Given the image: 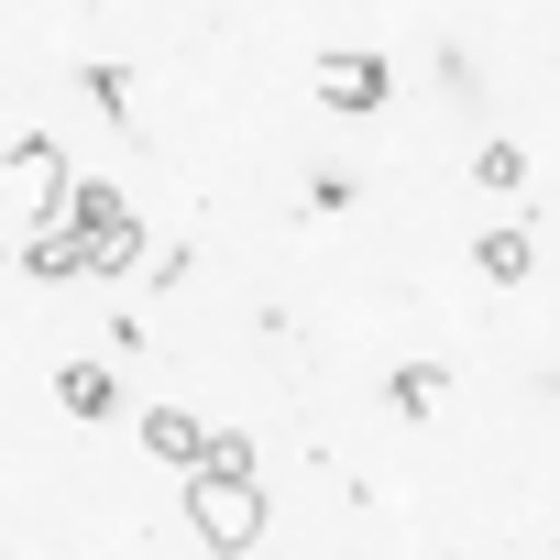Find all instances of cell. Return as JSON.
Wrapping results in <instances>:
<instances>
[{"instance_id":"9","label":"cell","mask_w":560,"mask_h":560,"mask_svg":"<svg viewBox=\"0 0 560 560\" xmlns=\"http://www.w3.org/2000/svg\"><path fill=\"white\" fill-rule=\"evenodd\" d=\"M23 275H34V287H67V275H78V242H67V231H23Z\"/></svg>"},{"instance_id":"11","label":"cell","mask_w":560,"mask_h":560,"mask_svg":"<svg viewBox=\"0 0 560 560\" xmlns=\"http://www.w3.org/2000/svg\"><path fill=\"white\" fill-rule=\"evenodd\" d=\"M89 100H100V110H110V121H132V78H121V67H110V56H100V67H89Z\"/></svg>"},{"instance_id":"6","label":"cell","mask_w":560,"mask_h":560,"mask_svg":"<svg viewBox=\"0 0 560 560\" xmlns=\"http://www.w3.org/2000/svg\"><path fill=\"white\" fill-rule=\"evenodd\" d=\"M527 264H538L527 231H472V275H483V287H527Z\"/></svg>"},{"instance_id":"1","label":"cell","mask_w":560,"mask_h":560,"mask_svg":"<svg viewBox=\"0 0 560 560\" xmlns=\"http://www.w3.org/2000/svg\"><path fill=\"white\" fill-rule=\"evenodd\" d=\"M56 231L78 242V275H132V264H143V220H132V198H121L110 176H67Z\"/></svg>"},{"instance_id":"10","label":"cell","mask_w":560,"mask_h":560,"mask_svg":"<svg viewBox=\"0 0 560 560\" xmlns=\"http://www.w3.org/2000/svg\"><path fill=\"white\" fill-rule=\"evenodd\" d=\"M472 187H527V143H483L472 154Z\"/></svg>"},{"instance_id":"3","label":"cell","mask_w":560,"mask_h":560,"mask_svg":"<svg viewBox=\"0 0 560 560\" xmlns=\"http://www.w3.org/2000/svg\"><path fill=\"white\" fill-rule=\"evenodd\" d=\"M0 187L23 198V231H56V209H67V143L23 132L12 154H0Z\"/></svg>"},{"instance_id":"8","label":"cell","mask_w":560,"mask_h":560,"mask_svg":"<svg viewBox=\"0 0 560 560\" xmlns=\"http://www.w3.org/2000/svg\"><path fill=\"white\" fill-rule=\"evenodd\" d=\"M56 396H67V418H110V407H121L110 363H67V374H56Z\"/></svg>"},{"instance_id":"7","label":"cell","mask_w":560,"mask_h":560,"mask_svg":"<svg viewBox=\"0 0 560 560\" xmlns=\"http://www.w3.org/2000/svg\"><path fill=\"white\" fill-rule=\"evenodd\" d=\"M440 396H451V363H396L385 374V407H407V418H429Z\"/></svg>"},{"instance_id":"2","label":"cell","mask_w":560,"mask_h":560,"mask_svg":"<svg viewBox=\"0 0 560 560\" xmlns=\"http://www.w3.org/2000/svg\"><path fill=\"white\" fill-rule=\"evenodd\" d=\"M187 527H198L220 560H242V549L264 538V483H253V472H187Z\"/></svg>"},{"instance_id":"5","label":"cell","mask_w":560,"mask_h":560,"mask_svg":"<svg viewBox=\"0 0 560 560\" xmlns=\"http://www.w3.org/2000/svg\"><path fill=\"white\" fill-rule=\"evenodd\" d=\"M143 451H154V462H176V472H198L209 418H187V407H143Z\"/></svg>"},{"instance_id":"4","label":"cell","mask_w":560,"mask_h":560,"mask_svg":"<svg viewBox=\"0 0 560 560\" xmlns=\"http://www.w3.org/2000/svg\"><path fill=\"white\" fill-rule=\"evenodd\" d=\"M385 89H396V67H385V56H319V100H330V110H352V121H363V110H385Z\"/></svg>"}]
</instances>
